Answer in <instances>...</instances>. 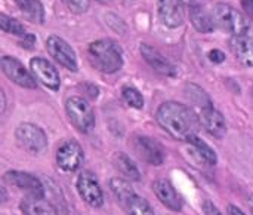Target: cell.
<instances>
[{"label": "cell", "mask_w": 253, "mask_h": 215, "mask_svg": "<svg viewBox=\"0 0 253 215\" xmlns=\"http://www.w3.org/2000/svg\"><path fill=\"white\" fill-rule=\"evenodd\" d=\"M156 119L170 137L181 141H188L197 135L199 126L202 125L199 116L190 107L176 101L163 103L157 108Z\"/></svg>", "instance_id": "cell-1"}, {"label": "cell", "mask_w": 253, "mask_h": 215, "mask_svg": "<svg viewBox=\"0 0 253 215\" xmlns=\"http://www.w3.org/2000/svg\"><path fill=\"white\" fill-rule=\"evenodd\" d=\"M87 59L93 68L105 74H113L123 67L122 49L116 42L110 39L90 43L87 48Z\"/></svg>", "instance_id": "cell-2"}, {"label": "cell", "mask_w": 253, "mask_h": 215, "mask_svg": "<svg viewBox=\"0 0 253 215\" xmlns=\"http://www.w3.org/2000/svg\"><path fill=\"white\" fill-rule=\"evenodd\" d=\"M211 13L213 16L215 25L227 33H231L233 36L248 33L249 30V22L245 18V15L231 4L216 3Z\"/></svg>", "instance_id": "cell-3"}, {"label": "cell", "mask_w": 253, "mask_h": 215, "mask_svg": "<svg viewBox=\"0 0 253 215\" xmlns=\"http://www.w3.org/2000/svg\"><path fill=\"white\" fill-rule=\"evenodd\" d=\"M65 111L70 122L80 132H89L95 126V113L89 103L82 97H71L65 101Z\"/></svg>", "instance_id": "cell-4"}, {"label": "cell", "mask_w": 253, "mask_h": 215, "mask_svg": "<svg viewBox=\"0 0 253 215\" xmlns=\"http://www.w3.org/2000/svg\"><path fill=\"white\" fill-rule=\"evenodd\" d=\"M16 141L28 153L39 155L47 147V137L44 131L34 123H21L15 131Z\"/></svg>", "instance_id": "cell-5"}, {"label": "cell", "mask_w": 253, "mask_h": 215, "mask_svg": "<svg viewBox=\"0 0 253 215\" xmlns=\"http://www.w3.org/2000/svg\"><path fill=\"white\" fill-rule=\"evenodd\" d=\"M76 189L82 201L90 208H101L104 205V192L95 174L83 171L77 177Z\"/></svg>", "instance_id": "cell-6"}, {"label": "cell", "mask_w": 253, "mask_h": 215, "mask_svg": "<svg viewBox=\"0 0 253 215\" xmlns=\"http://www.w3.org/2000/svg\"><path fill=\"white\" fill-rule=\"evenodd\" d=\"M84 153L82 146L76 140L64 141L56 150V163L65 172H73L83 163Z\"/></svg>", "instance_id": "cell-7"}, {"label": "cell", "mask_w": 253, "mask_h": 215, "mask_svg": "<svg viewBox=\"0 0 253 215\" xmlns=\"http://www.w3.org/2000/svg\"><path fill=\"white\" fill-rule=\"evenodd\" d=\"M132 146L135 153L150 165L159 166L165 162L166 153L163 150V147L153 138L150 137H142V135H136L132 140Z\"/></svg>", "instance_id": "cell-8"}, {"label": "cell", "mask_w": 253, "mask_h": 215, "mask_svg": "<svg viewBox=\"0 0 253 215\" xmlns=\"http://www.w3.org/2000/svg\"><path fill=\"white\" fill-rule=\"evenodd\" d=\"M4 181L22 192H25L30 198H44V186L43 183L28 174V172H22V171H9L4 174Z\"/></svg>", "instance_id": "cell-9"}, {"label": "cell", "mask_w": 253, "mask_h": 215, "mask_svg": "<svg viewBox=\"0 0 253 215\" xmlns=\"http://www.w3.org/2000/svg\"><path fill=\"white\" fill-rule=\"evenodd\" d=\"M46 48H47L49 55L58 64H61L62 67H65V68H68L71 71H76L77 70V56H76V52H74V49L64 39H61L58 36H50L46 40Z\"/></svg>", "instance_id": "cell-10"}, {"label": "cell", "mask_w": 253, "mask_h": 215, "mask_svg": "<svg viewBox=\"0 0 253 215\" xmlns=\"http://www.w3.org/2000/svg\"><path fill=\"white\" fill-rule=\"evenodd\" d=\"M1 71L3 74L18 86L34 89L36 88V79L34 76L13 56H3L1 58Z\"/></svg>", "instance_id": "cell-11"}, {"label": "cell", "mask_w": 253, "mask_h": 215, "mask_svg": "<svg viewBox=\"0 0 253 215\" xmlns=\"http://www.w3.org/2000/svg\"><path fill=\"white\" fill-rule=\"evenodd\" d=\"M157 13L163 25L176 28L185 21V7L182 0H159Z\"/></svg>", "instance_id": "cell-12"}, {"label": "cell", "mask_w": 253, "mask_h": 215, "mask_svg": "<svg viewBox=\"0 0 253 215\" xmlns=\"http://www.w3.org/2000/svg\"><path fill=\"white\" fill-rule=\"evenodd\" d=\"M30 67H31L33 74L39 79L40 83H43L46 88H49L52 91L59 89L61 77L52 62H49L47 59H44L42 56H36L30 61Z\"/></svg>", "instance_id": "cell-13"}, {"label": "cell", "mask_w": 253, "mask_h": 215, "mask_svg": "<svg viewBox=\"0 0 253 215\" xmlns=\"http://www.w3.org/2000/svg\"><path fill=\"white\" fill-rule=\"evenodd\" d=\"M199 119L202 126L215 138H222L227 134V122L221 111H218L213 106L205 107L199 113Z\"/></svg>", "instance_id": "cell-14"}, {"label": "cell", "mask_w": 253, "mask_h": 215, "mask_svg": "<svg viewBox=\"0 0 253 215\" xmlns=\"http://www.w3.org/2000/svg\"><path fill=\"white\" fill-rule=\"evenodd\" d=\"M153 192L157 199L170 211L179 213L182 210V199L168 180H156L153 183Z\"/></svg>", "instance_id": "cell-15"}, {"label": "cell", "mask_w": 253, "mask_h": 215, "mask_svg": "<svg viewBox=\"0 0 253 215\" xmlns=\"http://www.w3.org/2000/svg\"><path fill=\"white\" fill-rule=\"evenodd\" d=\"M141 55L147 61V64L153 70H156L157 73L165 74V76H175L176 74L175 65L165 55H162L157 49H154L153 46L141 45Z\"/></svg>", "instance_id": "cell-16"}, {"label": "cell", "mask_w": 253, "mask_h": 215, "mask_svg": "<svg viewBox=\"0 0 253 215\" xmlns=\"http://www.w3.org/2000/svg\"><path fill=\"white\" fill-rule=\"evenodd\" d=\"M234 56L246 67H253V37L248 33L234 34L230 40Z\"/></svg>", "instance_id": "cell-17"}, {"label": "cell", "mask_w": 253, "mask_h": 215, "mask_svg": "<svg viewBox=\"0 0 253 215\" xmlns=\"http://www.w3.org/2000/svg\"><path fill=\"white\" fill-rule=\"evenodd\" d=\"M21 211L24 215H58L56 208L43 198H25L21 202Z\"/></svg>", "instance_id": "cell-18"}, {"label": "cell", "mask_w": 253, "mask_h": 215, "mask_svg": "<svg viewBox=\"0 0 253 215\" xmlns=\"http://www.w3.org/2000/svg\"><path fill=\"white\" fill-rule=\"evenodd\" d=\"M113 165L127 180H130V181H139L141 180V171H139L138 165L126 153H123V152L114 153V156H113Z\"/></svg>", "instance_id": "cell-19"}, {"label": "cell", "mask_w": 253, "mask_h": 215, "mask_svg": "<svg viewBox=\"0 0 253 215\" xmlns=\"http://www.w3.org/2000/svg\"><path fill=\"white\" fill-rule=\"evenodd\" d=\"M190 19L193 22V27L200 33H211L216 27L212 13L206 12L205 7L197 4L190 7Z\"/></svg>", "instance_id": "cell-20"}, {"label": "cell", "mask_w": 253, "mask_h": 215, "mask_svg": "<svg viewBox=\"0 0 253 215\" xmlns=\"http://www.w3.org/2000/svg\"><path fill=\"white\" fill-rule=\"evenodd\" d=\"M15 3L18 9L25 15L27 19L36 24L44 22V9L39 0H15Z\"/></svg>", "instance_id": "cell-21"}, {"label": "cell", "mask_w": 253, "mask_h": 215, "mask_svg": "<svg viewBox=\"0 0 253 215\" xmlns=\"http://www.w3.org/2000/svg\"><path fill=\"white\" fill-rule=\"evenodd\" d=\"M110 189H111L113 195L116 196V199L123 207H126L129 204V201L136 195L135 190L132 189V186L129 184V181H126L123 178H119V177H114V178L110 180Z\"/></svg>", "instance_id": "cell-22"}, {"label": "cell", "mask_w": 253, "mask_h": 215, "mask_svg": "<svg viewBox=\"0 0 253 215\" xmlns=\"http://www.w3.org/2000/svg\"><path fill=\"white\" fill-rule=\"evenodd\" d=\"M188 143L194 147V150L200 155V158H202L208 165L213 166V165L218 163V156H216L215 150H213L206 141H203L202 138H199L197 135H194V137H191V138L188 140Z\"/></svg>", "instance_id": "cell-23"}, {"label": "cell", "mask_w": 253, "mask_h": 215, "mask_svg": "<svg viewBox=\"0 0 253 215\" xmlns=\"http://www.w3.org/2000/svg\"><path fill=\"white\" fill-rule=\"evenodd\" d=\"M125 208L129 215H156L150 202L139 195H135Z\"/></svg>", "instance_id": "cell-24"}, {"label": "cell", "mask_w": 253, "mask_h": 215, "mask_svg": "<svg viewBox=\"0 0 253 215\" xmlns=\"http://www.w3.org/2000/svg\"><path fill=\"white\" fill-rule=\"evenodd\" d=\"M185 94H187V97H188L196 106H199L200 108L213 106L212 101H211V98H209V95H208L200 86H197V85H194V83H190V85L185 86Z\"/></svg>", "instance_id": "cell-25"}, {"label": "cell", "mask_w": 253, "mask_h": 215, "mask_svg": "<svg viewBox=\"0 0 253 215\" xmlns=\"http://www.w3.org/2000/svg\"><path fill=\"white\" fill-rule=\"evenodd\" d=\"M0 27H1L3 31L10 33V34H16V36H24L25 34L24 25L18 19L10 18V16H7L4 13L0 15Z\"/></svg>", "instance_id": "cell-26"}, {"label": "cell", "mask_w": 253, "mask_h": 215, "mask_svg": "<svg viewBox=\"0 0 253 215\" xmlns=\"http://www.w3.org/2000/svg\"><path fill=\"white\" fill-rule=\"evenodd\" d=\"M122 95L126 101L127 106L133 107V108H142L144 107V97L142 94L133 88V86H125L123 91H122Z\"/></svg>", "instance_id": "cell-27"}, {"label": "cell", "mask_w": 253, "mask_h": 215, "mask_svg": "<svg viewBox=\"0 0 253 215\" xmlns=\"http://www.w3.org/2000/svg\"><path fill=\"white\" fill-rule=\"evenodd\" d=\"M64 1L76 13H84L89 9V0H64Z\"/></svg>", "instance_id": "cell-28"}, {"label": "cell", "mask_w": 253, "mask_h": 215, "mask_svg": "<svg viewBox=\"0 0 253 215\" xmlns=\"http://www.w3.org/2000/svg\"><path fill=\"white\" fill-rule=\"evenodd\" d=\"M202 211L205 215H222L219 208L212 202V201H205L202 204Z\"/></svg>", "instance_id": "cell-29"}, {"label": "cell", "mask_w": 253, "mask_h": 215, "mask_svg": "<svg viewBox=\"0 0 253 215\" xmlns=\"http://www.w3.org/2000/svg\"><path fill=\"white\" fill-rule=\"evenodd\" d=\"M208 56H209V59H211L212 62H215V64H221V62L225 59V54H224L222 51H219V49L211 51Z\"/></svg>", "instance_id": "cell-30"}, {"label": "cell", "mask_w": 253, "mask_h": 215, "mask_svg": "<svg viewBox=\"0 0 253 215\" xmlns=\"http://www.w3.org/2000/svg\"><path fill=\"white\" fill-rule=\"evenodd\" d=\"M34 42H36V37L33 36V34H24V42L21 43L25 49H31L33 48V45H34Z\"/></svg>", "instance_id": "cell-31"}, {"label": "cell", "mask_w": 253, "mask_h": 215, "mask_svg": "<svg viewBox=\"0 0 253 215\" xmlns=\"http://www.w3.org/2000/svg\"><path fill=\"white\" fill-rule=\"evenodd\" d=\"M227 215H246L239 207H236V205H228V208H227Z\"/></svg>", "instance_id": "cell-32"}, {"label": "cell", "mask_w": 253, "mask_h": 215, "mask_svg": "<svg viewBox=\"0 0 253 215\" xmlns=\"http://www.w3.org/2000/svg\"><path fill=\"white\" fill-rule=\"evenodd\" d=\"M242 4H243V9L253 16V0H242Z\"/></svg>", "instance_id": "cell-33"}, {"label": "cell", "mask_w": 253, "mask_h": 215, "mask_svg": "<svg viewBox=\"0 0 253 215\" xmlns=\"http://www.w3.org/2000/svg\"><path fill=\"white\" fill-rule=\"evenodd\" d=\"M6 108V97H4V92L1 91V111H4Z\"/></svg>", "instance_id": "cell-34"}, {"label": "cell", "mask_w": 253, "mask_h": 215, "mask_svg": "<svg viewBox=\"0 0 253 215\" xmlns=\"http://www.w3.org/2000/svg\"><path fill=\"white\" fill-rule=\"evenodd\" d=\"M251 211H252V215H253V198L251 199Z\"/></svg>", "instance_id": "cell-35"}, {"label": "cell", "mask_w": 253, "mask_h": 215, "mask_svg": "<svg viewBox=\"0 0 253 215\" xmlns=\"http://www.w3.org/2000/svg\"><path fill=\"white\" fill-rule=\"evenodd\" d=\"M98 1H102V3H105V1H108V0H98Z\"/></svg>", "instance_id": "cell-36"}, {"label": "cell", "mask_w": 253, "mask_h": 215, "mask_svg": "<svg viewBox=\"0 0 253 215\" xmlns=\"http://www.w3.org/2000/svg\"><path fill=\"white\" fill-rule=\"evenodd\" d=\"M252 95H253V89H252Z\"/></svg>", "instance_id": "cell-37"}]
</instances>
